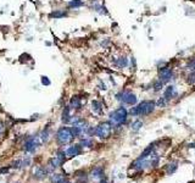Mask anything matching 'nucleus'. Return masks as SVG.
Returning <instances> with one entry per match:
<instances>
[{"label":"nucleus","instance_id":"1","mask_svg":"<svg viewBox=\"0 0 195 183\" xmlns=\"http://www.w3.org/2000/svg\"><path fill=\"white\" fill-rule=\"evenodd\" d=\"M155 105L156 104L154 102H151V100H144L140 104H138L137 106L132 108L131 114L133 116H146V115H149V114H151L154 111Z\"/></svg>","mask_w":195,"mask_h":183},{"label":"nucleus","instance_id":"2","mask_svg":"<svg viewBox=\"0 0 195 183\" xmlns=\"http://www.w3.org/2000/svg\"><path fill=\"white\" fill-rule=\"evenodd\" d=\"M127 117H128V111L126 108H118L116 109L115 111H112L110 114V120L112 123L120 126V125H123L124 122L127 121Z\"/></svg>","mask_w":195,"mask_h":183},{"label":"nucleus","instance_id":"3","mask_svg":"<svg viewBox=\"0 0 195 183\" xmlns=\"http://www.w3.org/2000/svg\"><path fill=\"white\" fill-rule=\"evenodd\" d=\"M73 133L70 127H61L56 132V141L59 144H67L73 139Z\"/></svg>","mask_w":195,"mask_h":183},{"label":"nucleus","instance_id":"4","mask_svg":"<svg viewBox=\"0 0 195 183\" xmlns=\"http://www.w3.org/2000/svg\"><path fill=\"white\" fill-rule=\"evenodd\" d=\"M112 131V125L111 122H101L100 125H98V127L95 128V136L100 139H106L110 137Z\"/></svg>","mask_w":195,"mask_h":183},{"label":"nucleus","instance_id":"5","mask_svg":"<svg viewBox=\"0 0 195 183\" xmlns=\"http://www.w3.org/2000/svg\"><path fill=\"white\" fill-rule=\"evenodd\" d=\"M43 141L41 138V134L39 136H34V137H31L28 138L26 143H24V150L27 152H34L35 149L38 148V145H41Z\"/></svg>","mask_w":195,"mask_h":183},{"label":"nucleus","instance_id":"6","mask_svg":"<svg viewBox=\"0 0 195 183\" xmlns=\"http://www.w3.org/2000/svg\"><path fill=\"white\" fill-rule=\"evenodd\" d=\"M116 98L117 100H121L123 104H127V105H134L137 103V97L132 92H121L120 94L116 95Z\"/></svg>","mask_w":195,"mask_h":183},{"label":"nucleus","instance_id":"7","mask_svg":"<svg viewBox=\"0 0 195 183\" xmlns=\"http://www.w3.org/2000/svg\"><path fill=\"white\" fill-rule=\"evenodd\" d=\"M65 160H66V154L63 152H59L56 154V156H54L51 160H50V163L55 167H59V166H61L62 164L65 163Z\"/></svg>","mask_w":195,"mask_h":183},{"label":"nucleus","instance_id":"8","mask_svg":"<svg viewBox=\"0 0 195 183\" xmlns=\"http://www.w3.org/2000/svg\"><path fill=\"white\" fill-rule=\"evenodd\" d=\"M172 76H173V72L168 67H165L162 70H160V81H162L164 83L170 81L172 78Z\"/></svg>","mask_w":195,"mask_h":183},{"label":"nucleus","instance_id":"9","mask_svg":"<svg viewBox=\"0 0 195 183\" xmlns=\"http://www.w3.org/2000/svg\"><path fill=\"white\" fill-rule=\"evenodd\" d=\"M65 154L68 158H74V156L79 155L81 154V145H71V147H68L67 150L65 152Z\"/></svg>","mask_w":195,"mask_h":183},{"label":"nucleus","instance_id":"10","mask_svg":"<svg viewBox=\"0 0 195 183\" xmlns=\"http://www.w3.org/2000/svg\"><path fill=\"white\" fill-rule=\"evenodd\" d=\"M176 95H177V91H176V88L173 86H168L166 89H165V93H164V98L168 102V100H171L172 98H175Z\"/></svg>","mask_w":195,"mask_h":183},{"label":"nucleus","instance_id":"11","mask_svg":"<svg viewBox=\"0 0 195 183\" xmlns=\"http://www.w3.org/2000/svg\"><path fill=\"white\" fill-rule=\"evenodd\" d=\"M90 177H92L94 181H101L104 177V170L103 167H95L94 170L92 171V173H90Z\"/></svg>","mask_w":195,"mask_h":183},{"label":"nucleus","instance_id":"12","mask_svg":"<svg viewBox=\"0 0 195 183\" xmlns=\"http://www.w3.org/2000/svg\"><path fill=\"white\" fill-rule=\"evenodd\" d=\"M50 181L51 183H67V178L61 175V173H55V175H52L51 177H50Z\"/></svg>","mask_w":195,"mask_h":183},{"label":"nucleus","instance_id":"13","mask_svg":"<svg viewBox=\"0 0 195 183\" xmlns=\"http://www.w3.org/2000/svg\"><path fill=\"white\" fill-rule=\"evenodd\" d=\"M70 106L73 108V109H76V110L81 109V108H82V102H81V98H79V97H77V95L72 97L71 100H70Z\"/></svg>","mask_w":195,"mask_h":183},{"label":"nucleus","instance_id":"14","mask_svg":"<svg viewBox=\"0 0 195 183\" xmlns=\"http://www.w3.org/2000/svg\"><path fill=\"white\" fill-rule=\"evenodd\" d=\"M46 169H44V167H41V166H38L35 170H34V176H35V178H38V180H41V178H44L45 176H46Z\"/></svg>","mask_w":195,"mask_h":183},{"label":"nucleus","instance_id":"15","mask_svg":"<svg viewBox=\"0 0 195 183\" xmlns=\"http://www.w3.org/2000/svg\"><path fill=\"white\" fill-rule=\"evenodd\" d=\"M67 16V12L66 11H61V10H56L52 11L49 14V17L50 19H62V17H66Z\"/></svg>","mask_w":195,"mask_h":183},{"label":"nucleus","instance_id":"16","mask_svg":"<svg viewBox=\"0 0 195 183\" xmlns=\"http://www.w3.org/2000/svg\"><path fill=\"white\" fill-rule=\"evenodd\" d=\"M61 117H62L61 119L62 122H65V123H67V122L71 121V112H70V108H68V106H66V108L63 109Z\"/></svg>","mask_w":195,"mask_h":183},{"label":"nucleus","instance_id":"17","mask_svg":"<svg viewBox=\"0 0 195 183\" xmlns=\"http://www.w3.org/2000/svg\"><path fill=\"white\" fill-rule=\"evenodd\" d=\"M92 110L95 112V114H101V112H103L101 104L98 102V100H93L92 102Z\"/></svg>","mask_w":195,"mask_h":183},{"label":"nucleus","instance_id":"18","mask_svg":"<svg viewBox=\"0 0 195 183\" xmlns=\"http://www.w3.org/2000/svg\"><path fill=\"white\" fill-rule=\"evenodd\" d=\"M81 6H83L82 0H71L68 3V8H71V9H77V8H81Z\"/></svg>","mask_w":195,"mask_h":183},{"label":"nucleus","instance_id":"19","mask_svg":"<svg viewBox=\"0 0 195 183\" xmlns=\"http://www.w3.org/2000/svg\"><path fill=\"white\" fill-rule=\"evenodd\" d=\"M116 65H117L118 67H121V69L127 67V66H128V60H127V58H120L118 60L116 61Z\"/></svg>","mask_w":195,"mask_h":183},{"label":"nucleus","instance_id":"20","mask_svg":"<svg viewBox=\"0 0 195 183\" xmlns=\"http://www.w3.org/2000/svg\"><path fill=\"white\" fill-rule=\"evenodd\" d=\"M41 141H43V143L46 142V141L49 139V128H48V127H45V128L41 131Z\"/></svg>","mask_w":195,"mask_h":183},{"label":"nucleus","instance_id":"21","mask_svg":"<svg viewBox=\"0 0 195 183\" xmlns=\"http://www.w3.org/2000/svg\"><path fill=\"white\" fill-rule=\"evenodd\" d=\"M142 127H143V122H142V121H135V122H133V123H132V130H133L134 132L139 131Z\"/></svg>","mask_w":195,"mask_h":183},{"label":"nucleus","instance_id":"22","mask_svg":"<svg viewBox=\"0 0 195 183\" xmlns=\"http://www.w3.org/2000/svg\"><path fill=\"white\" fill-rule=\"evenodd\" d=\"M164 82L162 81H160V80H159V81H156L154 83V91H161V89H162V87H164Z\"/></svg>","mask_w":195,"mask_h":183},{"label":"nucleus","instance_id":"23","mask_svg":"<svg viewBox=\"0 0 195 183\" xmlns=\"http://www.w3.org/2000/svg\"><path fill=\"white\" fill-rule=\"evenodd\" d=\"M176 170H177V164H170L167 167V173L171 175L172 172H175Z\"/></svg>","mask_w":195,"mask_h":183},{"label":"nucleus","instance_id":"24","mask_svg":"<svg viewBox=\"0 0 195 183\" xmlns=\"http://www.w3.org/2000/svg\"><path fill=\"white\" fill-rule=\"evenodd\" d=\"M41 84H44V86H49L50 84V81H49V78L46 77V76H41Z\"/></svg>","mask_w":195,"mask_h":183},{"label":"nucleus","instance_id":"25","mask_svg":"<svg viewBox=\"0 0 195 183\" xmlns=\"http://www.w3.org/2000/svg\"><path fill=\"white\" fill-rule=\"evenodd\" d=\"M81 144L84 145V147H90V145H92V141H90V139H82Z\"/></svg>","mask_w":195,"mask_h":183},{"label":"nucleus","instance_id":"26","mask_svg":"<svg viewBox=\"0 0 195 183\" xmlns=\"http://www.w3.org/2000/svg\"><path fill=\"white\" fill-rule=\"evenodd\" d=\"M188 78H189V80H188V82L193 84V83L195 82V73H194V72H193V73H190V75L188 76Z\"/></svg>","mask_w":195,"mask_h":183},{"label":"nucleus","instance_id":"27","mask_svg":"<svg viewBox=\"0 0 195 183\" xmlns=\"http://www.w3.org/2000/svg\"><path fill=\"white\" fill-rule=\"evenodd\" d=\"M166 102H167V100H166L165 98H160V100L157 102V106H160V108H161V106H165V105H166Z\"/></svg>","mask_w":195,"mask_h":183},{"label":"nucleus","instance_id":"28","mask_svg":"<svg viewBox=\"0 0 195 183\" xmlns=\"http://www.w3.org/2000/svg\"><path fill=\"white\" fill-rule=\"evenodd\" d=\"M188 67H189L190 70H195V59L193 61H190V62L188 64Z\"/></svg>","mask_w":195,"mask_h":183},{"label":"nucleus","instance_id":"29","mask_svg":"<svg viewBox=\"0 0 195 183\" xmlns=\"http://www.w3.org/2000/svg\"><path fill=\"white\" fill-rule=\"evenodd\" d=\"M3 132H4V123L0 122V136L3 134Z\"/></svg>","mask_w":195,"mask_h":183},{"label":"nucleus","instance_id":"30","mask_svg":"<svg viewBox=\"0 0 195 183\" xmlns=\"http://www.w3.org/2000/svg\"><path fill=\"white\" fill-rule=\"evenodd\" d=\"M100 183H106V181H103V180H101V181H100Z\"/></svg>","mask_w":195,"mask_h":183},{"label":"nucleus","instance_id":"31","mask_svg":"<svg viewBox=\"0 0 195 183\" xmlns=\"http://www.w3.org/2000/svg\"><path fill=\"white\" fill-rule=\"evenodd\" d=\"M67 183H70V182H67Z\"/></svg>","mask_w":195,"mask_h":183}]
</instances>
